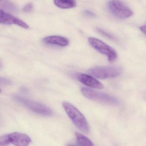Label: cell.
<instances>
[{
	"mask_svg": "<svg viewBox=\"0 0 146 146\" xmlns=\"http://www.w3.org/2000/svg\"><path fill=\"white\" fill-rule=\"evenodd\" d=\"M77 143L80 146H93L92 141L88 137L79 132H76Z\"/></svg>",
	"mask_w": 146,
	"mask_h": 146,
	"instance_id": "12",
	"label": "cell"
},
{
	"mask_svg": "<svg viewBox=\"0 0 146 146\" xmlns=\"http://www.w3.org/2000/svg\"><path fill=\"white\" fill-rule=\"evenodd\" d=\"M121 72V68L117 66H96L88 71L91 76L100 79L117 77Z\"/></svg>",
	"mask_w": 146,
	"mask_h": 146,
	"instance_id": "5",
	"label": "cell"
},
{
	"mask_svg": "<svg viewBox=\"0 0 146 146\" xmlns=\"http://www.w3.org/2000/svg\"><path fill=\"white\" fill-rule=\"evenodd\" d=\"M81 92L86 98L100 103L110 106H117L120 103L119 100L114 96L89 88L82 87L81 88Z\"/></svg>",
	"mask_w": 146,
	"mask_h": 146,
	"instance_id": "2",
	"label": "cell"
},
{
	"mask_svg": "<svg viewBox=\"0 0 146 146\" xmlns=\"http://www.w3.org/2000/svg\"><path fill=\"white\" fill-rule=\"evenodd\" d=\"M33 6L32 4H27L23 8V11L25 13H29L31 12L33 10Z\"/></svg>",
	"mask_w": 146,
	"mask_h": 146,
	"instance_id": "15",
	"label": "cell"
},
{
	"mask_svg": "<svg viewBox=\"0 0 146 146\" xmlns=\"http://www.w3.org/2000/svg\"><path fill=\"white\" fill-rule=\"evenodd\" d=\"M108 5L112 15L118 18H128L133 15L131 10L119 0H110Z\"/></svg>",
	"mask_w": 146,
	"mask_h": 146,
	"instance_id": "7",
	"label": "cell"
},
{
	"mask_svg": "<svg viewBox=\"0 0 146 146\" xmlns=\"http://www.w3.org/2000/svg\"><path fill=\"white\" fill-rule=\"evenodd\" d=\"M13 98L16 101L37 114L46 117H51L53 114V111L45 104L19 96H14Z\"/></svg>",
	"mask_w": 146,
	"mask_h": 146,
	"instance_id": "3",
	"label": "cell"
},
{
	"mask_svg": "<svg viewBox=\"0 0 146 146\" xmlns=\"http://www.w3.org/2000/svg\"><path fill=\"white\" fill-rule=\"evenodd\" d=\"M78 79L79 82L90 88L102 89L104 88L102 83L90 75L81 74L78 75Z\"/></svg>",
	"mask_w": 146,
	"mask_h": 146,
	"instance_id": "9",
	"label": "cell"
},
{
	"mask_svg": "<svg viewBox=\"0 0 146 146\" xmlns=\"http://www.w3.org/2000/svg\"><path fill=\"white\" fill-rule=\"evenodd\" d=\"M2 5L6 10H10L11 11L14 12L16 10L15 5L9 1H5L3 2Z\"/></svg>",
	"mask_w": 146,
	"mask_h": 146,
	"instance_id": "13",
	"label": "cell"
},
{
	"mask_svg": "<svg viewBox=\"0 0 146 146\" xmlns=\"http://www.w3.org/2000/svg\"><path fill=\"white\" fill-rule=\"evenodd\" d=\"M1 1H2V0H1Z\"/></svg>",
	"mask_w": 146,
	"mask_h": 146,
	"instance_id": "19",
	"label": "cell"
},
{
	"mask_svg": "<svg viewBox=\"0 0 146 146\" xmlns=\"http://www.w3.org/2000/svg\"><path fill=\"white\" fill-rule=\"evenodd\" d=\"M0 22L1 24H14L25 29H29V28L28 24L21 19L5 12L2 10L0 11Z\"/></svg>",
	"mask_w": 146,
	"mask_h": 146,
	"instance_id": "8",
	"label": "cell"
},
{
	"mask_svg": "<svg viewBox=\"0 0 146 146\" xmlns=\"http://www.w3.org/2000/svg\"><path fill=\"white\" fill-rule=\"evenodd\" d=\"M62 106L75 125L82 132L88 133L90 131L89 125L83 114L75 106L69 102H64Z\"/></svg>",
	"mask_w": 146,
	"mask_h": 146,
	"instance_id": "1",
	"label": "cell"
},
{
	"mask_svg": "<svg viewBox=\"0 0 146 146\" xmlns=\"http://www.w3.org/2000/svg\"><path fill=\"white\" fill-rule=\"evenodd\" d=\"M88 42L90 46L96 51L106 55L109 62H113L117 59V54L116 51L104 42L94 37L89 38Z\"/></svg>",
	"mask_w": 146,
	"mask_h": 146,
	"instance_id": "6",
	"label": "cell"
},
{
	"mask_svg": "<svg viewBox=\"0 0 146 146\" xmlns=\"http://www.w3.org/2000/svg\"><path fill=\"white\" fill-rule=\"evenodd\" d=\"M140 30L146 35V25L144 26H141L140 28Z\"/></svg>",
	"mask_w": 146,
	"mask_h": 146,
	"instance_id": "18",
	"label": "cell"
},
{
	"mask_svg": "<svg viewBox=\"0 0 146 146\" xmlns=\"http://www.w3.org/2000/svg\"><path fill=\"white\" fill-rule=\"evenodd\" d=\"M42 42L45 44L55 45L65 47L69 44L67 38L59 36H52L43 38Z\"/></svg>",
	"mask_w": 146,
	"mask_h": 146,
	"instance_id": "10",
	"label": "cell"
},
{
	"mask_svg": "<svg viewBox=\"0 0 146 146\" xmlns=\"http://www.w3.org/2000/svg\"><path fill=\"white\" fill-rule=\"evenodd\" d=\"M84 14L86 16L88 17H95V14L94 13L89 11H84Z\"/></svg>",
	"mask_w": 146,
	"mask_h": 146,
	"instance_id": "17",
	"label": "cell"
},
{
	"mask_svg": "<svg viewBox=\"0 0 146 146\" xmlns=\"http://www.w3.org/2000/svg\"><path fill=\"white\" fill-rule=\"evenodd\" d=\"M54 2L57 7L61 9H71L76 6L75 0H54Z\"/></svg>",
	"mask_w": 146,
	"mask_h": 146,
	"instance_id": "11",
	"label": "cell"
},
{
	"mask_svg": "<svg viewBox=\"0 0 146 146\" xmlns=\"http://www.w3.org/2000/svg\"><path fill=\"white\" fill-rule=\"evenodd\" d=\"M97 31H98L100 34L104 36L109 38V39H111V40H114V39H115L113 36V35H111L109 32H107V31H105L100 29H97Z\"/></svg>",
	"mask_w": 146,
	"mask_h": 146,
	"instance_id": "14",
	"label": "cell"
},
{
	"mask_svg": "<svg viewBox=\"0 0 146 146\" xmlns=\"http://www.w3.org/2000/svg\"><path fill=\"white\" fill-rule=\"evenodd\" d=\"M11 82L7 78L2 77L1 78V85H11Z\"/></svg>",
	"mask_w": 146,
	"mask_h": 146,
	"instance_id": "16",
	"label": "cell"
},
{
	"mask_svg": "<svg viewBox=\"0 0 146 146\" xmlns=\"http://www.w3.org/2000/svg\"><path fill=\"white\" fill-rule=\"evenodd\" d=\"M31 142V138L28 135L21 132H14L2 135L0 137V146H26Z\"/></svg>",
	"mask_w": 146,
	"mask_h": 146,
	"instance_id": "4",
	"label": "cell"
}]
</instances>
